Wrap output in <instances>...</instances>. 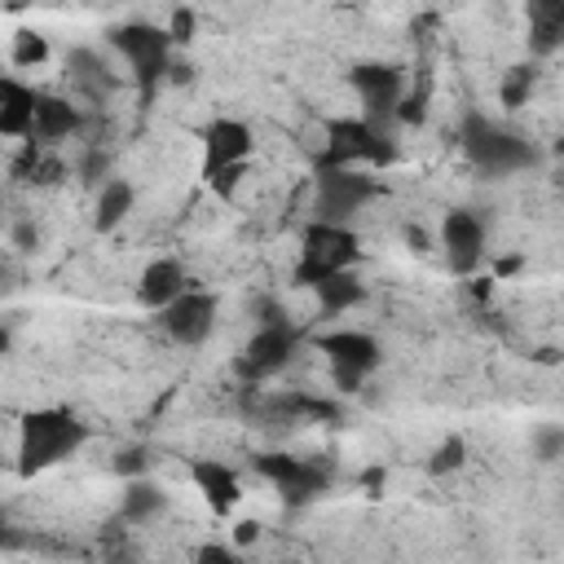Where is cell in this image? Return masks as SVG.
Wrapping results in <instances>:
<instances>
[{
    "mask_svg": "<svg viewBox=\"0 0 564 564\" xmlns=\"http://www.w3.org/2000/svg\"><path fill=\"white\" fill-rule=\"evenodd\" d=\"M84 441H88V423H79V414L62 410V405L31 410L18 423V471L35 476V471L70 458Z\"/></svg>",
    "mask_w": 564,
    "mask_h": 564,
    "instance_id": "1",
    "label": "cell"
},
{
    "mask_svg": "<svg viewBox=\"0 0 564 564\" xmlns=\"http://www.w3.org/2000/svg\"><path fill=\"white\" fill-rule=\"evenodd\" d=\"M397 150L392 141L375 128V119H326L322 123V141H317V167H361V163H392Z\"/></svg>",
    "mask_w": 564,
    "mask_h": 564,
    "instance_id": "2",
    "label": "cell"
},
{
    "mask_svg": "<svg viewBox=\"0 0 564 564\" xmlns=\"http://www.w3.org/2000/svg\"><path fill=\"white\" fill-rule=\"evenodd\" d=\"M458 145H463L467 163H476V167L489 172V176H507V172H520V167L533 163L529 141L516 137L511 128L494 123V119L480 115V110H471V115L463 119V128H458Z\"/></svg>",
    "mask_w": 564,
    "mask_h": 564,
    "instance_id": "3",
    "label": "cell"
},
{
    "mask_svg": "<svg viewBox=\"0 0 564 564\" xmlns=\"http://www.w3.org/2000/svg\"><path fill=\"white\" fill-rule=\"evenodd\" d=\"M361 260V238L348 229V225H335V220H313L300 238V264H295V278L304 286H313L317 278L326 273H339V269H352Z\"/></svg>",
    "mask_w": 564,
    "mask_h": 564,
    "instance_id": "4",
    "label": "cell"
},
{
    "mask_svg": "<svg viewBox=\"0 0 564 564\" xmlns=\"http://www.w3.org/2000/svg\"><path fill=\"white\" fill-rule=\"evenodd\" d=\"M375 194H379V185L361 167H317V181H313V220L344 225Z\"/></svg>",
    "mask_w": 564,
    "mask_h": 564,
    "instance_id": "5",
    "label": "cell"
},
{
    "mask_svg": "<svg viewBox=\"0 0 564 564\" xmlns=\"http://www.w3.org/2000/svg\"><path fill=\"white\" fill-rule=\"evenodd\" d=\"M110 44L123 53V62L132 66L141 88L159 84L172 70V35L154 22H123L110 31Z\"/></svg>",
    "mask_w": 564,
    "mask_h": 564,
    "instance_id": "6",
    "label": "cell"
},
{
    "mask_svg": "<svg viewBox=\"0 0 564 564\" xmlns=\"http://www.w3.org/2000/svg\"><path fill=\"white\" fill-rule=\"evenodd\" d=\"M295 344H300V330L282 317V322H264L251 339H247V348L234 357V370H238V379H247V383H260V379H269V375H278L286 361H291V352H295Z\"/></svg>",
    "mask_w": 564,
    "mask_h": 564,
    "instance_id": "7",
    "label": "cell"
},
{
    "mask_svg": "<svg viewBox=\"0 0 564 564\" xmlns=\"http://www.w3.org/2000/svg\"><path fill=\"white\" fill-rule=\"evenodd\" d=\"M317 348L330 361V379L339 383V392H357L361 379L379 366V339L366 330H330L317 339Z\"/></svg>",
    "mask_w": 564,
    "mask_h": 564,
    "instance_id": "8",
    "label": "cell"
},
{
    "mask_svg": "<svg viewBox=\"0 0 564 564\" xmlns=\"http://www.w3.org/2000/svg\"><path fill=\"white\" fill-rule=\"evenodd\" d=\"M256 467H260L264 480H273V489L282 494L286 507H308V502H317V498L326 494V485H330L317 463H304V458H291V454H260Z\"/></svg>",
    "mask_w": 564,
    "mask_h": 564,
    "instance_id": "9",
    "label": "cell"
},
{
    "mask_svg": "<svg viewBox=\"0 0 564 564\" xmlns=\"http://www.w3.org/2000/svg\"><path fill=\"white\" fill-rule=\"evenodd\" d=\"M163 330L176 339V344H203L207 335H212V326H216V295H207V291H181L167 308H163Z\"/></svg>",
    "mask_w": 564,
    "mask_h": 564,
    "instance_id": "10",
    "label": "cell"
},
{
    "mask_svg": "<svg viewBox=\"0 0 564 564\" xmlns=\"http://www.w3.org/2000/svg\"><path fill=\"white\" fill-rule=\"evenodd\" d=\"M352 88H357V97L366 106V119H388L401 106L405 79L388 62H361V66H352Z\"/></svg>",
    "mask_w": 564,
    "mask_h": 564,
    "instance_id": "11",
    "label": "cell"
},
{
    "mask_svg": "<svg viewBox=\"0 0 564 564\" xmlns=\"http://www.w3.org/2000/svg\"><path fill=\"white\" fill-rule=\"evenodd\" d=\"M441 247L454 273H471L485 260V220L467 207H454L441 225Z\"/></svg>",
    "mask_w": 564,
    "mask_h": 564,
    "instance_id": "12",
    "label": "cell"
},
{
    "mask_svg": "<svg viewBox=\"0 0 564 564\" xmlns=\"http://www.w3.org/2000/svg\"><path fill=\"white\" fill-rule=\"evenodd\" d=\"M251 154V128L242 119H212L203 128V176L212 181L220 167L247 163Z\"/></svg>",
    "mask_w": 564,
    "mask_h": 564,
    "instance_id": "13",
    "label": "cell"
},
{
    "mask_svg": "<svg viewBox=\"0 0 564 564\" xmlns=\"http://www.w3.org/2000/svg\"><path fill=\"white\" fill-rule=\"evenodd\" d=\"M529 57H551L564 48V0H524Z\"/></svg>",
    "mask_w": 564,
    "mask_h": 564,
    "instance_id": "14",
    "label": "cell"
},
{
    "mask_svg": "<svg viewBox=\"0 0 564 564\" xmlns=\"http://www.w3.org/2000/svg\"><path fill=\"white\" fill-rule=\"evenodd\" d=\"M185 291V264L181 260H150L145 269H141V282H137V300L145 304V308H167L176 295Z\"/></svg>",
    "mask_w": 564,
    "mask_h": 564,
    "instance_id": "15",
    "label": "cell"
},
{
    "mask_svg": "<svg viewBox=\"0 0 564 564\" xmlns=\"http://www.w3.org/2000/svg\"><path fill=\"white\" fill-rule=\"evenodd\" d=\"M189 476H194L198 494L207 498L212 516H229V511L238 507L242 489H238V476H234V471H229L225 463H216V458H198V463L189 467Z\"/></svg>",
    "mask_w": 564,
    "mask_h": 564,
    "instance_id": "16",
    "label": "cell"
},
{
    "mask_svg": "<svg viewBox=\"0 0 564 564\" xmlns=\"http://www.w3.org/2000/svg\"><path fill=\"white\" fill-rule=\"evenodd\" d=\"M79 128V110L57 97V93H40L35 97V123H31V137L26 141H40V145H57L62 137H70Z\"/></svg>",
    "mask_w": 564,
    "mask_h": 564,
    "instance_id": "17",
    "label": "cell"
},
{
    "mask_svg": "<svg viewBox=\"0 0 564 564\" xmlns=\"http://www.w3.org/2000/svg\"><path fill=\"white\" fill-rule=\"evenodd\" d=\"M35 88H26L22 79L4 75L0 79V132L4 137H31V123H35Z\"/></svg>",
    "mask_w": 564,
    "mask_h": 564,
    "instance_id": "18",
    "label": "cell"
},
{
    "mask_svg": "<svg viewBox=\"0 0 564 564\" xmlns=\"http://www.w3.org/2000/svg\"><path fill=\"white\" fill-rule=\"evenodd\" d=\"M313 291H317V304H322L326 313H344V308H352V304L366 300V282H361L352 269H339V273L317 278Z\"/></svg>",
    "mask_w": 564,
    "mask_h": 564,
    "instance_id": "19",
    "label": "cell"
},
{
    "mask_svg": "<svg viewBox=\"0 0 564 564\" xmlns=\"http://www.w3.org/2000/svg\"><path fill=\"white\" fill-rule=\"evenodd\" d=\"M163 507H167V494H163L150 476H132V480H128V489H123L119 516H123L128 524H145V520H154Z\"/></svg>",
    "mask_w": 564,
    "mask_h": 564,
    "instance_id": "20",
    "label": "cell"
},
{
    "mask_svg": "<svg viewBox=\"0 0 564 564\" xmlns=\"http://www.w3.org/2000/svg\"><path fill=\"white\" fill-rule=\"evenodd\" d=\"M62 172H66V167H62V163L48 154V145H40V141H26L22 154L13 159V176H22V181H31V185H53Z\"/></svg>",
    "mask_w": 564,
    "mask_h": 564,
    "instance_id": "21",
    "label": "cell"
},
{
    "mask_svg": "<svg viewBox=\"0 0 564 564\" xmlns=\"http://www.w3.org/2000/svg\"><path fill=\"white\" fill-rule=\"evenodd\" d=\"M132 198H137V189H132L128 181H106L101 194H97V207H93V225H97L101 234L115 229V225L132 212Z\"/></svg>",
    "mask_w": 564,
    "mask_h": 564,
    "instance_id": "22",
    "label": "cell"
},
{
    "mask_svg": "<svg viewBox=\"0 0 564 564\" xmlns=\"http://www.w3.org/2000/svg\"><path fill=\"white\" fill-rule=\"evenodd\" d=\"M66 70H70V79H75V84H84V88H88L93 97L110 93V75L101 70L97 53H88V48H75V53L66 57Z\"/></svg>",
    "mask_w": 564,
    "mask_h": 564,
    "instance_id": "23",
    "label": "cell"
},
{
    "mask_svg": "<svg viewBox=\"0 0 564 564\" xmlns=\"http://www.w3.org/2000/svg\"><path fill=\"white\" fill-rule=\"evenodd\" d=\"M533 79H538V70H533V62H516V66H507V75H502V106H524L529 101V93H533Z\"/></svg>",
    "mask_w": 564,
    "mask_h": 564,
    "instance_id": "24",
    "label": "cell"
},
{
    "mask_svg": "<svg viewBox=\"0 0 564 564\" xmlns=\"http://www.w3.org/2000/svg\"><path fill=\"white\" fill-rule=\"evenodd\" d=\"M467 463V441L463 436H445L436 449H432V458H427V476H449V471H458Z\"/></svg>",
    "mask_w": 564,
    "mask_h": 564,
    "instance_id": "25",
    "label": "cell"
},
{
    "mask_svg": "<svg viewBox=\"0 0 564 564\" xmlns=\"http://www.w3.org/2000/svg\"><path fill=\"white\" fill-rule=\"evenodd\" d=\"M278 410H282V414H304V419H339V410H335L330 401H322V397H304V392L282 397Z\"/></svg>",
    "mask_w": 564,
    "mask_h": 564,
    "instance_id": "26",
    "label": "cell"
},
{
    "mask_svg": "<svg viewBox=\"0 0 564 564\" xmlns=\"http://www.w3.org/2000/svg\"><path fill=\"white\" fill-rule=\"evenodd\" d=\"M48 57V40L40 31H18L13 35V66H40Z\"/></svg>",
    "mask_w": 564,
    "mask_h": 564,
    "instance_id": "27",
    "label": "cell"
},
{
    "mask_svg": "<svg viewBox=\"0 0 564 564\" xmlns=\"http://www.w3.org/2000/svg\"><path fill=\"white\" fill-rule=\"evenodd\" d=\"M533 458H538V463L564 458V427H560V423H542V427L533 432Z\"/></svg>",
    "mask_w": 564,
    "mask_h": 564,
    "instance_id": "28",
    "label": "cell"
},
{
    "mask_svg": "<svg viewBox=\"0 0 564 564\" xmlns=\"http://www.w3.org/2000/svg\"><path fill=\"white\" fill-rule=\"evenodd\" d=\"M145 467H150V449H145V445H123V449L115 454V471H119L123 480L145 476Z\"/></svg>",
    "mask_w": 564,
    "mask_h": 564,
    "instance_id": "29",
    "label": "cell"
},
{
    "mask_svg": "<svg viewBox=\"0 0 564 564\" xmlns=\"http://www.w3.org/2000/svg\"><path fill=\"white\" fill-rule=\"evenodd\" d=\"M242 172H247L242 163H234V167H220V172H216V176H212L207 185H212V189H216L220 198H234V189H238V181H242Z\"/></svg>",
    "mask_w": 564,
    "mask_h": 564,
    "instance_id": "30",
    "label": "cell"
},
{
    "mask_svg": "<svg viewBox=\"0 0 564 564\" xmlns=\"http://www.w3.org/2000/svg\"><path fill=\"white\" fill-rule=\"evenodd\" d=\"M167 35H172V44H189L194 40V13L189 9H176L172 22H167Z\"/></svg>",
    "mask_w": 564,
    "mask_h": 564,
    "instance_id": "31",
    "label": "cell"
},
{
    "mask_svg": "<svg viewBox=\"0 0 564 564\" xmlns=\"http://www.w3.org/2000/svg\"><path fill=\"white\" fill-rule=\"evenodd\" d=\"M198 564H238V542L234 546H198Z\"/></svg>",
    "mask_w": 564,
    "mask_h": 564,
    "instance_id": "32",
    "label": "cell"
},
{
    "mask_svg": "<svg viewBox=\"0 0 564 564\" xmlns=\"http://www.w3.org/2000/svg\"><path fill=\"white\" fill-rule=\"evenodd\" d=\"M423 110H427V106H423V97H405V101L397 106V119H405V123H419V119H423Z\"/></svg>",
    "mask_w": 564,
    "mask_h": 564,
    "instance_id": "33",
    "label": "cell"
},
{
    "mask_svg": "<svg viewBox=\"0 0 564 564\" xmlns=\"http://www.w3.org/2000/svg\"><path fill=\"white\" fill-rule=\"evenodd\" d=\"M234 542H238V546L260 542V524H256V520H238V524H234Z\"/></svg>",
    "mask_w": 564,
    "mask_h": 564,
    "instance_id": "34",
    "label": "cell"
},
{
    "mask_svg": "<svg viewBox=\"0 0 564 564\" xmlns=\"http://www.w3.org/2000/svg\"><path fill=\"white\" fill-rule=\"evenodd\" d=\"M13 242L26 251V247H35V225L31 220H22V225H13Z\"/></svg>",
    "mask_w": 564,
    "mask_h": 564,
    "instance_id": "35",
    "label": "cell"
},
{
    "mask_svg": "<svg viewBox=\"0 0 564 564\" xmlns=\"http://www.w3.org/2000/svg\"><path fill=\"white\" fill-rule=\"evenodd\" d=\"M167 79H172V84H189V79H194V66H189V62H172Z\"/></svg>",
    "mask_w": 564,
    "mask_h": 564,
    "instance_id": "36",
    "label": "cell"
},
{
    "mask_svg": "<svg viewBox=\"0 0 564 564\" xmlns=\"http://www.w3.org/2000/svg\"><path fill=\"white\" fill-rule=\"evenodd\" d=\"M405 238H410V247H414V251H423V247H427V234H423V229H414V225L405 229Z\"/></svg>",
    "mask_w": 564,
    "mask_h": 564,
    "instance_id": "37",
    "label": "cell"
},
{
    "mask_svg": "<svg viewBox=\"0 0 564 564\" xmlns=\"http://www.w3.org/2000/svg\"><path fill=\"white\" fill-rule=\"evenodd\" d=\"M516 269H520V256H511V260H498V269H494V273H498V278H507V273H516Z\"/></svg>",
    "mask_w": 564,
    "mask_h": 564,
    "instance_id": "38",
    "label": "cell"
},
{
    "mask_svg": "<svg viewBox=\"0 0 564 564\" xmlns=\"http://www.w3.org/2000/svg\"><path fill=\"white\" fill-rule=\"evenodd\" d=\"M555 159H564V137H560V141H555Z\"/></svg>",
    "mask_w": 564,
    "mask_h": 564,
    "instance_id": "39",
    "label": "cell"
},
{
    "mask_svg": "<svg viewBox=\"0 0 564 564\" xmlns=\"http://www.w3.org/2000/svg\"><path fill=\"white\" fill-rule=\"evenodd\" d=\"M560 185H564V172H560Z\"/></svg>",
    "mask_w": 564,
    "mask_h": 564,
    "instance_id": "40",
    "label": "cell"
}]
</instances>
